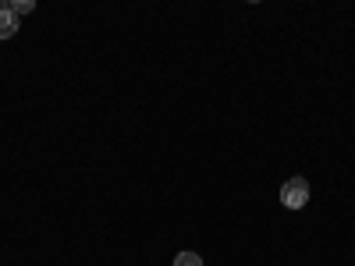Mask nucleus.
Instances as JSON below:
<instances>
[{
    "instance_id": "nucleus-3",
    "label": "nucleus",
    "mask_w": 355,
    "mask_h": 266,
    "mask_svg": "<svg viewBox=\"0 0 355 266\" xmlns=\"http://www.w3.org/2000/svg\"><path fill=\"white\" fill-rule=\"evenodd\" d=\"M0 8H8L15 18H21V15H28V11H36L33 0H8V4H0Z\"/></svg>"
},
{
    "instance_id": "nucleus-4",
    "label": "nucleus",
    "mask_w": 355,
    "mask_h": 266,
    "mask_svg": "<svg viewBox=\"0 0 355 266\" xmlns=\"http://www.w3.org/2000/svg\"><path fill=\"white\" fill-rule=\"evenodd\" d=\"M174 266H202V256H196V252H178V256H174Z\"/></svg>"
},
{
    "instance_id": "nucleus-2",
    "label": "nucleus",
    "mask_w": 355,
    "mask_h": 266,
    "mask_svg": "<svg viewBox=\"0 0 355 266\" xmlns=\"http://www.w3.org/2000/svg\"><path fill=\"white\" fill-rule=\"evenodd\" d=\"M15 33H18V18L8 8H0V39H11Z\"/></svg>"
},
{
    "instance_id": "nucleus-1",
    "label": "nucleus",
    "mask_w": 355,
    "mask_h": 266,
    "mask_svg": "<svg viewBox=\"0 0 355 266\" xmlns=\"http://www.w3.org/2000/svg\"><path fill=\"white\" fill-rule=\"evenodd\" d=\"M306 202H309V181L306 177H291V181L281 185V206H288V210H302Z\"/></svg>"
}]
</instances>
